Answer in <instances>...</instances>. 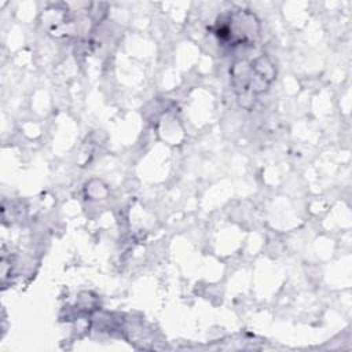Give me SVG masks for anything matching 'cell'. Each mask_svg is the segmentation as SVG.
Listing matches in <instances>:
<instances>
[{
  "mask_svg": "<svg viewBox=\"0 0 352 352\" xmlns=\"http://www.w3.org/2000/svg\"><path fill=\"white\" fill-rule=\"evenodd\" d=\"M276 70L268 56L260 55L252 62L238 60L231 67V82L239 103L253 102L254 96L263 94L275 80Z\"/></svg>",
  "mask_w": 352,
  "mask_h": 352,
  "instance_id": "1",
  "label": "cell"
},
{
  "mask_svg": "<svg viewBox=\"0 0 352 352\" xmlns=\"http://www.w3.org/2000/svg\"><path fill=\"white\" fill-rule=\"evenodd\" d=\"M258 30V21L249 11L230 12L226 19L219 18L216 25V36L230 45L253 43Z\"/></svg>",
  "mask_w": 352,
  "mask_h": 352,
  "instance_id": "2",
  "label": "cell"
}]
</instances>
